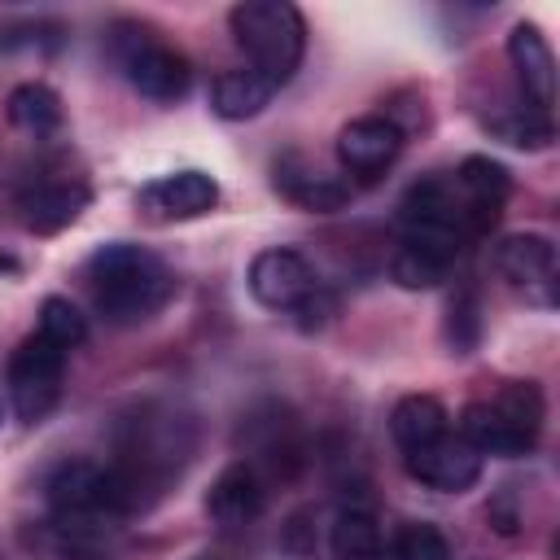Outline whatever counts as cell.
I'll list each match as a JSON object with an SVG mask.
<instances>
[{
    "label": "cell",
    "mask_w": 560,
    "mask_h": 560,
    "mask_svg": "<svg viewBox=\"0 0 560 560\" xmlns=\"http://www.w3.org/2000/svg\"><path fill=\"white\" fill-rule=\"evenodd\" d=\"M83 276H88V293H92L96 315L114 328L144 324L175 298V271L153 249L131 245V241L101 245L88 258Z\"/></svg>",
    "instance_id": "6da1fadb"
},
{
    "label": "cell",
    "mask_w": 560,
    "mask_h": 560,
    "mask_svg": "<svg viewBox=\"0 0 560 560\" xmlns=\"http://www.w3.org/2000/svg\"><path fill=\"white\" fill-rule=\"evenodd\" d=\"M542 394L534 381H503L490 398L481 402H468L459 411V438L486 459V455H499V459H516V455H529L538 433H542Z\"/></svg>",
    "instance_id": "7a4b0ae2"
},
{
    "label": "cell",
    "mask_w": 560,
    "mask_h": 560,
    "mask_svg": "<svg viewBox=\"0 0 560 560\" xmlns=\"http://www.w3.org/2000/svg\"><path fill=\"white\" fill-rule=\"evenodd\" d=\"M228 31L236 48L249 57V70L284 88L306 52V22L284 0H241L228 9Z\"/></svg>",
    "instance_id": "3957f363"
},
{
    "label": "cell",
    "mask_w": 560,
    "mask_h": 560,
    "mask_svg": "<svg viewBox=\"0 0 560 560\" xmlns=\"http://www.w3.org/2000/svg\"><path fill=\"white\" fill-rule=\"evenodd\" d=\"M109 52H114V66L122 70V79L158 105H175L192 88L188 57L179 48H171L166 39H158V31H149L140 22H114Z\"/></svg>",
    "instance_id": "277c9868"
},
{
    "label": "cell",
    "mask_w": 560,
    "mask_h": 560,
    "mask_svg": "<svg viewBox=\"0 0 560 560\" xmlns=\"http://www.w3.org/2000/svg\"><path fill=\"white\" fill-rule=\"evenodd\" d=\"M61 381H66V350L52 346L48 337L31 332L18 341V350L9 354L4 368V385H9V407L22 424H39L57 398H61Z\"/></svg>",
    "instance_id": "5b68a950"
},
{
    "label": "cell",
    "mask_w": 560,
    "mask_h": 560,
    "mask_svg": "<svg viewBox=\"0 0 560 560\" xmlns=\"http://www.w3.org/2000/svg\"><path fill=\"white\" fill-rule=\"evenodd\" d=\"M92 201V188L83 175L70 171H39L22 192H18V219L35 236H52L70 228Z\"/></svg>",
    "instance_id": "8992f818"
},
{
    "label": "cell",
    "mask_w": 560,
    "mask_h": 560,
    "mask_svg": "<svg viewBox=\"0 0 560 560\" xmlns=\"http://www.w3.org/2000/svg\"><path fill=\"white\" fill-rule=\"evenodd\" d=\"M494 262H499L503 280L525 293V302H534V306H556L560 262H556L551 236H542V232H516V236L499 241Z\"/></svg>",
    "instance_id": "52a82bcc"
},
{
    "label": "cell",
    "mask_w": 560,
    "mask_h": 560,
    "mask_svg": "<svg viewBox=\"0 0 560 560\" xmlns=\"http://www.w3.org/2000/svg\"><path fill=\"white\" fill-rule=\"evenodd\" d=\"M245 284H249V298L258 306H267V311H298L306 298L319 293L315 267L298 249H284V245L254 254Z\"/></svg>",
    "instance_id": "ba28073f"
},
{
    "label": "cell",
    "mask_w": 560,
    "mask_h": 560,
    "mask_svg": "<svg viewBox=\"0 0 560 560\" xmlns=\"http://www.w3.org/2000/svg\"><path fill=\"white\" fill-rule=\"evenodd\" d=\"M136 206L153 219V223H184V219H201L219 206V184L206 171H171L149 179L136 192Z\"/></svg>",
    "instance_id": "9c48e42d"
},
{
    "label": "cell",
    "mask_w": 560,
    "mask_h": 560,
    "mask_svg": "<svg viewBox=\"0 0 560 560\" xmlns=\"http://www.w3.org/2000/svg\"><path fill=\"white\" fill-rule=\"evenodd\" d=\"M402 468H407L420 486H429V490L464 494V490H472L477 477H481V455H477L459 433L446 429V433L433 438L429 446L407 451V455H402Z\"/></svg>",
    "instance_id": "30bf717a"
},
{
    "label": "cell",
    "mask_w": 560,
    "mask_h": 560,
    "mask_svg": "<svg viewBox=\"0 0 560 560\" xmlns=\"http://www.w3.org/2000/svg\"><path fill=\"white\" fill-rule=\"evenodd\" d=\"M398 153H402V131L385 114L350 118L341 127V136H337V162H341V171H350L359 179L381 175L385 166H394Z\"/></svg>",
    "instance_id": "8fae6325"
},
{
    "label": "cell",
    "mask_w": 560,
    "mask_h": 560,
    "mask_svg": "<svg viewBox=\"0 0 560 560\" xmlns=\"http://www.w3.org/2000/svg\"><path fill=\"white\" fill-rule=\"evenodd\" d=\"M262 503H267V481L245 459L228 464L210 481V490H206V516L219 529H245V525H254L258 512H262Z\"/></svg>",
    "instance_id": "7c38bea8"
},
{
    "label": "cell",
    "mask_w": 560,
    "mask_h": 560,
    "mask_svg": "<svg viewBox=\"0 0 560 560\" xmlns=\"http://www.w3.org/2000/svg\"><path fill=\"white\" fill-rule=\"evenodd\" d=\"M508 61L525 88V101L534 109H547L556 105V57H551V44L547 35L534 26V22H516L512 35H508Z\"/></svg>",
    "instance_id": "4fadbf2b"
},
{
    "label": "cell",
    "mask_w": 560,
    "mask_h": 560,
    "mask_svg": "<svg viewBox=\"0 0 560 560\" xmlns=\"http://www.w3.org/2000/svg\"><path fill=\"white\" fill-rule=\"evenodd\" d=\"M451 179H455L459 197L468 201V210H472V214L481 219V228L490 232V228L499 223V214H503L508 192H512V175H508V166L494 162V158L472 153V158H464V162L451 171Z\"/></svg>",
    "instance_id": "5bb4252c"
},
{
    "label": "cell",
    "mask_w": 560,
    "mask_h": 560,
    "mask_svg": "<svg viewBox=\"0 0 560 560\" xmlns=\"http://www.w3.org/2000/svg\"><path fill=\"white\" fill-rule=\"evenodd\" d=\"M276 188H280L293 206L315 210V214H332V210H341V206L350 201V184H346V179L324 175V171H311V166H302L298 158L276 162Z\"/></svg>",
    "instance_id": "9a60e30c"
},
{
    "label": "cell",
    "mask_w": 560,
    "mask_h": 560,
    "mask_svg": "<svg viewBox=\"0 0 560 560\" xmlns=\"http://www.w3.org/2000/svg\"><path fill=\"white\" fill-rule=\"evenodd\" d=\"M446 429H451V416H446V407H442L433 394H407V398H398L394 411H389V438H394L398 455L429 446V442L442 438Z\"/></svg>",
    "instance_id": "2e32d148"
},
{
    "label": "cell",
    "mask_w": 560,
    "mask_h": 560,
    "mask_svg": "<svg viewBox=\"0 0 560 560\" xmlns=\"http://www.w3.org/2000/svg\"><path fill=\"white\" fill-rule=\"evenodd\" d=\"M280 88L271 79H262L258 70L241 66V70H223L214 83H210V105L219 118L228 122H241V118H254L267 109V101L276 96Z\"/></svg>",
    "instance_id": "e0dca14e"
},
{
    "label": "cell",
    "mask_w": 560,
    "mask_h": 560,
    "mask_svg": "<svg viewBox=\"0 0 560 560\" xmlns=\"http://www.w3.org/2000/svg\"><path fill=\"white\" fill-rule=\"evenodd\" d=\"M4 114H9L13 127H22V131H31V136H48V131H57V127L66 122L61 96H57L48 83H35V79H31V83H18V88L9 92Z\"/></svg>",
    "instance_id": "ac0fdd59"
},
{
    "label": "cell",
    "mask_w": 560,
    "mask_h": 560,
    "mask_svg": "<svg viewBox=\"0 0 560 560\" xmlns=\"http://www.w3.org/2000/svg\"><path fill=\"white\" fill-rule=\"evenodd\" d=\"M451 267H455V258L438 245H424V241H398V249L389 258V276L402 289H433L446 280Z\"/></svg>",
    "instance_id": "d6986e66"
},
{
    "label": "cell",
    "mask_w": 560,
    "mask_h": 560,
    "mask_svg": "<svg viewBox=\"0 0 560 560\" xmlns=\"http://www.w3.org/2000/svg\"><path fill=\"white\" fill-rule=\"evenodd\" d=\"M328 547H332L337 560H376L385 538H381V525H376L372 512L346 508V512H337V521L328 529Z\"/></svg>",
    "instance_id": "ffe728a7"
},
{
    "label": "cell",
    "mask_w": 560,
    "mask_h": 560,
    "mask_svg": "<svg viewBox=\"0 0 560 560\" xmlns=\"http://www.w3.org/2000/svg\"><path fill=\"white\" fill-rule=\"evenodd\" d=\"M35 332L48 337L52 346H61L70 354L74 346L88 341V319H83V311L70 298H44L39 302V328Z\"/></svg>",
    "instance_id": "44dd1931"
},
{
    "label": "cell",
    "mask_w": 560,
    "mask_h": 560,
    "mask_svg": "<svg viewBox=\"0 0 560 560\" xmlns=\"http://www.w3.org/2000/svg\"><path fill=\"white\" fill-rule=\"evenodd\" d=\"M490 131H494L499 140L516 144V149H547V144L556 140L551 114H547V109H534V105H525V109H516V114H508V118H494Z\"/></svg>",
    "instance_id": "7402d4cb"
},
{
    "label": "cell",
    "mask_w": 560,
    "mask_h": 560,
    "mask_svg": "<svg viewBox=\"0 0 560 560\" xmlns=\"http://www.w3.org/2000/svg\"><path fill=\"white\" fill-rule=\"evenodd\" d=\"M394 560H451L446 534L429 521H402L394 534Z\"/></svg>",
    "instance_id": "603a6c76"
},
{
    "label": "cell",
    "mask_w": 560,
    "mask_h": 560,
    "mask_svg": "<svg viewBox=\"0 0 560 560\" xmlns=\"http://www.w3.org/2000/svg\"><path fill=\"white\" fill-rule=\"evenodd\" d=\"M477 337H481L477 302H472V293H459L446 311V346H451V354H468L477 346Z\"/></svg>",
    "instance_id": "cb8c5ba5"
}]
</instances>
